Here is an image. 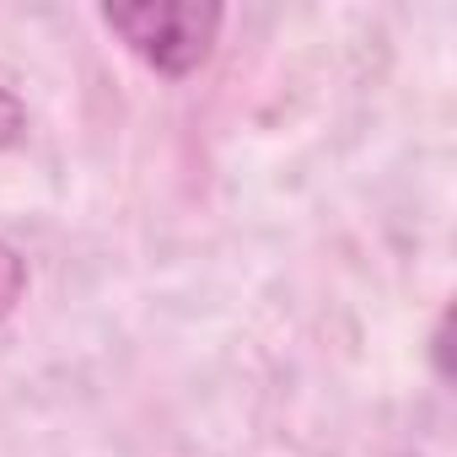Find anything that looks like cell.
I'll return each instance as SVG.
<instances>
[{
  "label": "cell",
  "mask_w": 457,
  "mask_h": 457,
  "mask_svg": "<svg viewBox=\"0 0 457 457\" xmlns=\"http://www.w3.org/2000/svg\"><path fill=\"white\" fill-rule=\"evenodd\" d=\"M103 22L162 76H188L220 28L215 6H199V0H145V6H108Z\"/></svg>",
  "instance_id": "obj_1"
}]
</instances>
